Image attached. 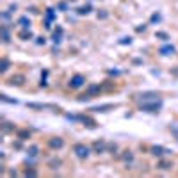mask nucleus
<instances>
[{
	"instance_id": "nucleus-1",
	"label": "nucleus",
	"mask_w": 178,
	"mask_h": 178,
	"mask_svg": "<svg viewBox=\"0 0 178 178\" xmlns=\"http://www.w3.org/2000/svg\"><path fill=\"white\" fill-rule=\"evenodd\" d=\"M73 153L78 158H87V157L91 155V148L87 144H84V142H75L73 144Z\"/></svg>"
},
{
	"instance_id": "nucleus-2",
	"label": "nucleus",
	"mask_w": 178,
	"mask_h": 178,
	"mask_svg": "<svg viewBox=\"0 0 178 178\" xmlns=\"http://www.w3.org/2000/svg\"><path fill=\"white\" fill-rule=\"evenodd\" d=\"M141 111H144V112H158L160 109H162V100H151V102H144V103H141V107H139Z\"/></svg>"
},
{
	"instance_id": "nucleus-3",
	"label": "nucleus",
	"mask_w": 178,
	"mask_h": 178,
	"mask_svg": "<svg viewBox=\"0 0 178 178\" xmlns=\"http://www.w3.org/2000/svg\"><path fill=\"white\" fill-rule=\"evenodd\" d=\"M100 91H102V85H100V84H91V85H87V89H85L84 94H80V96H78V100L82 102V100L93 98V96H96Z\"/></svg>"
},
{
	"instance_id": "nucleus-4",
	"label": "nucleus",
	"mask_w": 178,
	"mask_h": 178,
	"mask_svg": "<svg viewBox=\"0 0 178 178\" xmlns=\"http://www.w3.org/2000/svg\"><path fill=\"white\" fill-rule=\"evenodd\" d=\"M84 84H85V77L84 75H80V73H77V75H73V77L70 78L68 87H71V89H80Z\"/></svg>"
},
{
	"instance_id": "nucleus-5",
	"label": "nucleus",
	"mask_w": 178,
	"mask_h": 178,
	"mask_svg": "<svg viewBox=\"0 0 178 178\" xmlns=\"http://www.w3.org/2000/svg\"><path fill=\"white\" fill-rule=\"evenodd\" d=\"M48 146L52 150H61L64 146V139L63 137H52V139H48Z\"/></svg>"
},
{
	"instance_id": "nucleus-6",
	"label": "nucleus",
	"mask_w": 178,
	"mask_h": 178,
	"mask_svg": "<svg viewBox=\"0 0 178 178\" xmlns=\"http://www.w3.org/2000/svg\"><path fill=\"white\" fill-rule=\"evenodd\" d=\"M135 98L139 100H158V93H153V91H146V93H139V94H135Z\"/></svg>"
},
{
	"instance_id": "nucleus-7",
	"label": "nucleus",
	"mask_w": 178,
	"mask_h": 178,
	"mask_svg": "<svg viewBox=\"0 0 178 178\" xmlns=\"http://www.w3.org/2000/svg\"><path fill=\"white\" fill-rule=\"evenodd\" d=\"M150 153H151L153 157H158V158H160V157L167 155L169 151H167L166 148H162V146H151V148H150Z\"/></svg>"
},
{
	"instance_id": "nucleus-8",
	"label": "nucleus",
	"mask_w": 178,
	"mask_h": 178,
	"mask_svg": "<svg viewBox=\"0 0 178 178\" xmlns=\"http://www.w3.org/2000/svg\"><path fill=\"white\" fill-rule=\"evenodd\" d=\"M78 119H80V123H84L87 128H96V121L93 119V118H89V116H78Z\"/></svg>"
},
{
	"instance_id": "nucleus-9",
	"label": "nucleus",
	"mask_w": 178,
	"mask_h": 178,
	"mask_svg": "<svg viewBox=\"0 0 178 178\" xmlns=\"http://www.w3.org/2000/svg\"><path fill=\"white\" fill-rule=\"evenodd\" d=\"M116 105H112V103H103V105H96V107H91L89 111H93V112H107V111H111V109H114Z\"/></svg>"
},
{
	"instance_id": "nucleus-10",
	"label": "nucleus",
	"mask_w": 178,
	"mask_h": 178,
	"mask_svg": "<svg viewBox=\"0 0 178 178\" xmlns=\"http://www.w3.org/2000/svg\"><path fill=\"white\" fill-rule=\"evenodd\" d=\"M25 84V75H14L9 78V85H23Z\"/></svg>"
},
{
	"instance_id": "nucleus-11",
	"label": "nucleus",
	"mask_w": 178,
	"mask_h": 178,
	"mask_svg": "<svg viewBox=\"0 0 178 178\" xmlns=\"http://www.w3.org/2000/svg\"><path fill=\"white\" fill-rule=\"evenodd\" d=\"M93 150H94V153H105V150H107V142L103 141H96L94 144H93Z\"/></svg>"
},
{
	"instance_id": "nucleus-12",
	"label": "nucleus",
	"mask_w": 178,
	"mask_h": 178,
	"mask_svg": "<svg viewBox=\"0 0 178 178\" xmlns=\"http://www.w3.org/2000/svg\"><path fill=\"white\" fill-rule=\"evenodd\" d=\"M176 52V48L173 46V45H164V46H160V50H158V54H162V55H173Z\"/></svg>"
},
{
	"instance_id": "nucleus-13",
	"label": "nucleus",
	"mask_w": 178,
	"mask_h": 178,
	"mask_svg": "<svg viewBox=\"0 0 178 178\" xmlns=\"http://www.w3.org/2000/svg\"><path fill=\"white\" fill-rule=\"evenodd\" d=\"M18 37L23 39V41H28V39H32V37H34V34L30 32V28H23V30L18 32Z\"/></svg>"
},
{
	"instance_id": "nucleus-14",
	"label": "nucleus",
	"mask_w": 178,
	"mask_h": 178,
	"mask_svg": "<svg viewBox=\"0 0 178 178\" xmlns=\"http://www.w3.org/2000/svg\"><path fill=\"white\" fill-rule=\"evenodd\" d=\"M18 25H20L21 28H30L32 21H30L28 16H20V18H18Z\"/></svg>"
},
{
	"instance_id": "nucleus-15",
	"label": "nucleus",
	"mask_w": 178,
	"mask_h": 178,
	"mask_svg": "<svg viewBox=\"0 0 178 178\" xmlns=\"http://www.w3.org/2000/svg\"><path fill=\"white\" fill-rule=\"evenodd\" d=\"M57 18V14H55V11L52 9V7H48L46 11H45V20H48V21H54Z\"/></svg>"
},
{
	"instance_id": "nucleus-16",
	"label": "nucleus",
	"mask_w": 178,
	"mask_h": 178,
	"mask_svg": "<svg viewBox=\"0 0 178 178\" xmlns=\"http://www.w3.org/2000/svg\"><path fill=\"white\" fill-rule=\"evenodd\" d=\"M2 39H4V43H9V41H11V36H9V27H7V25H4V27H2Z\"/></svg>"
},
{
	"instance_id": "nucleus-17",
	"label": "nucleus",
	"mask_w": 178,
	"mask_h": 178,
	"mask_svg": "<svg viewBox=\"0 0 178 178\" xmlns=\"http://www.w3.org/2000/svg\"><path fill=\"white\" fill-rule=\"evenodd\" d=\"M77 13L80 14V16H84V14H89V13H91V6H89V4H85V6L78 7V9H77Z\"/></svg>"
},
{
	"instance_id": "nucleus-18",
	"label": "nucleus",
	"mask_w": 178,
	"mask_h": 178,
	"mask_svg": "<svg viewBox=\"0 0 178 178\" xmlns=\"http://www.w3.org/2000/svg\"><path fill=\"white\" fill-rule=\"evenodd\" d=\"M16 135H18V139H20V141H25V139L30 137V132H28V130H18Z\"/></svg>"
},
{
	"instance_id": "nucleus-19",
	"label": "nucleus",
	"mask_w": 178,
	"mask_h": 178,
	"mask_svg": "<svg viewBox=\"0 0 178 178\" xmlns=\"http://www.w3.org/2000/svg\"><path fill=\"white\" fill-rule=\"evenodd\" d=\"M155 37L160 39V41H167V39H169V34L164 32V30H158V32H155Z\"/></svg>"
},
{
	"instance_id": "nucleus-20",
	"label": "nucleus",
	"mask_w": 178,
	"mask_h": 178,
	"mask_svg": "<svg viewBox=\"0 0 178 178\" xmlns=\"http://www.w3.org/2000/svg\"><path fill=\"white\" fill-rule=\"evenodd\" d=\"M28 155H30V157H37V155H39V146H37V144L28 146Z\"/></svg>"
},
{
	"instance_id": "nucleus-21",
	"label": "nucleus",
	"mask_w": 178,
	"mask_h": 178,
	"mask_svg": "<svg viewBox=\"0 0 178 178\" xmlns=\"http://www.w3.org/2000/svg\"><path fill=\"white\" fill-rule=\"evenodd\" d=\"M9 66H11L9 59H6V57H4V59H2V64H0V71H2V73H6V71L9 70Z\"/></svg>"
},
{
	"instance_id": "nucleus-22",
	"label": "nucleus",
	"mask_w": 178,
	"mask_h": 178,
	"mask_svg": "<svg viewBox=\"0 0 178 178\" xmlns=\"http://www.w3.org/2000/svg\"><path fill=\"white\" fill-rule=\"evenodd\" d=\"M157 167H158V169H171L173 166H171V162H167V160H158Z\"/></svg>"
},
{
	"instance_id": "nucleus-23",
	"label": "nucleus",
	"mask_w": 178,
	"mask_h": 178,
	"mask_svg": "<svg viewBox=\"0 0 178 178\" xmlns=\"http://www.w3.org/2000/svg\"><path fill=\"white\" fill-rule=\"evenodd\" d=\"M27 107H28V109H36V111H43V109H46L48 105H43V103H32V102H30V103H27Z\"/></svg>"
},
{
	"instance_id": "nucleus-24",
	"label": "nucleus",
	"mask_w": 178,
	"mask_h": 178,
	"mask_svg": "<svg viewBox=\"0 0 178 178\" xmlns=\"http://www.w3.org/2000/svg\"><path fill=\"white\" fill-rule=\"evenodd\" d=\"M61 37H63V34H57V32H54V36H52V41L55 43V45H59V43L63 41Z\"/></svg>"
},
{
	"instance_id": "nucleus-25",
	"label": "nucleus",
	"mask_w": 178,
	"mask_h": 178,
	"mask_svg": "<svg viewBox=\"0 0 178 178\" xmlns=\"http://www.w3.org/2000/svg\"><path fill=\"white\" fill-rule=\"evenodd\" d=\"M123 153H125V155H123V160H128V162H130V160L134 158V155H132V151H130V150H127V151H123Z\"/></svg>"
},
{
	"instance_id": "nucleus-26",
	"label": "nucleus",
	"mask_w": 178,
	"mask_h": 178,
	"mask_svg": "<svg viewBox=\"0 0 178 178\" xmlns=\"http://www.w3.org/2000/svg\"><path fill=\"white\" fill-rule=\"evenodd\" d=\"M61 160H59V158H57V160H52V162H50V167H52V169H59V167H61Z\"/></svg>"
},
{
	"instance_id": "nucleus-27",
	"label": "nucleus",
	"mask_w": 178,
	"mask_h": 178,
	"mask_svg": "<svg viewBox=\"0 0 178 178\" xmlns=\"http://www.w3.org/2000/svg\"><path fill=\"white\" fill-rule=\"evenodd\" d=\"M162 20V16L158 13H155V14H151V23H158V21Z\"/></svg>"
},
{
	"instance_id": "nucleus-28",
	"label": "nucleus",
	"mask_w": 178,
	"mask_h": 178,
	"mask_svg": "<svg viewBox=\"0 0 178 178\" xmlns=\"http://www.w3.org/2000/svg\"><path fill=\"white\" fill-rule=\"evenodd\" d=\"M130 43H132V37H130V36H125V37H121L119 39V45H130Z\"/></svg>"
},
{
	"instance_id": "nucleus-29",
	"label": "nucleus",
	"mask_w": 178,
	"mask_h": 178,
	"mask_svg": "<svg viewBox=\"0 0 178 178\" xmlns=\"http://www.w3.org/2000/svg\"><path fill=\"white\" fill-rule=\"evenodd\" d=\"M45 43H46V37H43V36L36 37V45H45Z\"/></svg>"
},
{
	"instance_id": "nucleus-30",
	"label": "nucleus",
	"mask_w": 178,
	"mask_h": 178,
	"mask_svg": "<svg viewBox=\"0 0 178 178\" xmlns=\"http://www.w3.org/2000/svg\"><path fill=\"white\" fill-rule=\"evenodd\" d=\"M107 16H109V13H105L103 9H102V11H98V18H100V20H105Z\"/></svg>"
},
{
	"instance_id": "nucleus-31",
	"label": "nucleus",
	"mask_w": 178,
	"mask_h": 178,
	"mask_svg": "<svg viewBox=\"0 0 178 178\" xmlns=\"http://www.w3.org/2000/svg\"><path fill=\"white\" fill-rule=\"evenodd\" d=\"M57 7H59L61 11H66V9H68V4H66V2H59V4H57Z\"/></svg>"
},
{
	"instance_id": "nucleus-32",
	"label": "nucleus",
	"mask_w": 178,
	"mask_h": 178,
	"mask_svg": "<svg viewBox=\"0 0 178 178\" xmlns=\"http://www.w3.org/2000/svg\"><path fill=\"white\" fill-rule=\"evenodd\" d=\"M37 175V171H34V169H27L25 171V176H36Z\"/></svg>"
},
{
	"instance_id": "nucleus-33",
	"label": "nucleus",
	"mask_w": 178,
	"mask_h": 178,
	"mask_svg": "<svg viewBox=\"0 0 178 178\" xmlns=\"http://www.w3.org/2000/svg\"><path fill=\"white\" fill-rule=\"evenodd\" d=\"M0 98L4 100V102H9V103H16V100H13V98H7V94H2Z\"/></svg>"
},
{
	"instance_id": "nucleus-34",
	"label": "nucleus",
	"mask_w": 178,
	"mask_h": 178,
	"mask_svg": "<svg viewBox=\"0 0 178 178\" xmlns=\"http://www.w3.org/2000/svg\"><path fill=\"white\" fill-rule=\"evenodd\" d=\"M2 18H4V20H9V18H11V11H6V13H2Z\"/></svg>"
},
{
	"instance_id": "nucleus-35",
	"label": "nucleus",
	"mask_w": 178,
	"mask_h": 178,
	"mask_svg": "<svg viewBox=\"0 0 178 178\" xmlns=\"http://www.w3.org/2000/svg\"><path fill=\"white\" fill-rule=\"evenodd\" d=\"M135 30H137V32H144V30H146V25L142 23V25H139V27H135Z\"/></svg>"
},
{
	"instance_id": "nucleus-36",
	"label": "nucleus",
	"mask_w": 178,
	"mask_h": 178,
	"mask_svg": "<svg viewBox=\"0 0 178 178\" xmlns=\"http://www.w3.org/2000/svg\"><path fill=\"white\" fill-rule=\"evenodd\" d=\"M109 75H119V71L118 70H109Z\"/></svg>"
},
{
	"instance_id": "nucleus-37",
	"label": "nucleus",
	"mask_w": 178,
	"mask_h": 178,
	"mask_svg": "<svg viewBox=\"0 0 178 178\" xmlns=\"http://www.w3.org/2000/svg\"><path fill=\"white\" fill-rule=\"evenodd\" d=\"M54 32H57V34H63V27H57Z\"/></svg>"
},
{
	"instance_id": "nucleus-38",
	"label": "nucleus",
	"mask_w": 178,
	"mask_h": 178,
	"mask_svg": "<svg viewBox=\"0 0 178 178\" xmlns=\"http://www.w3.org/2000/svg\"><path fill=\"white\" fill-rule=\"evenodd\" d=\"M173 75H176V77H178V68H176V70H173Z\"/></svg>"
},
{
	"instance_id": "nucleus-39",
	"label": "nucleus",
	"mask_w": 178,
	"mask_h": 178,
	"mask_svg": "<svg viewBox=\"0 0 178 178\" xmlns=\"http://www.w3.org/2000/svg\"><path fill=\"white\" fill-rule=\"evenodd\" d=\"M70 2H75V0H70Z\"/></svg>"
}]
</instances>
